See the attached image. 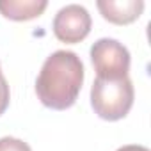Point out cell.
<instances>
[{
    "instance_id": "obj_1",
    "label": "cell",
    "mask_w": 151,
    "mask_h": 151,
    "mask_svg": "<svg viewBox=\"0 0 151 151\" xmlns=\"http://www.w3.org/2000/svg\"><path fill=\"white\" fill-rule=\"evenodd\" d=\"M84 84V64L69 50H57L41 66L36 80L39 101L52 110H66L75 105Z\"/></svg>"
},
{
    "instance_id": "obj_2",
    "label": "cell",
    "mask_w": 151,
    "mask_h": 151,
    "mask_svg": "<svg viewBox=\"0 0 151 151\" xmlns=\"http://www.w3.org/2000/svg\"><path fill=\"white\" fill-rule=\"evenodd\" d=\"M135 91L128 77L117 80L96 78L91 87V105L98 117L105 121H119L126 117L133 105Z\"/></svg>"
},
{
    "instance_id": "obj_3",
    "label": "cell",
    "mask_w": 151,
    "mask_h": 151,
    "mask_svg": "<svg viewBox=\"0 0 151 151\" xmlns=\"http://www.w3.org/2000/svg\"><path fill=\"white\" fill-rule=\"evenodd\" d=\"M91 60L96 71V78L117 80L128 77L130 52L128 48L112 37H101L91 46Z\"/></svg>"
},
{
    "instance_id": "obj_4",
    "label": "cell",
    "mask_w": 151,
    "mask_h": 151,
    "mask_svg": "<svg viewBox=\"0 0 151 151\" xmlns=\"http://www.w3.org/2000/svg\"><path fill=\"white\" fill-rule=\"evenodd\" d=\"M91 14L89 11L80 6V4H69L64 6L62 9L57 11L55 18H53V34L59 41L68 43V45H75L84 41L89 32H91Z\"/></svg>"
},
{
    "instance_id": "obj_5",
    "label": "cell",
    "mask_w": 151,
    "mask_h": 151,
    "mask_svg": "<svg viewBox=\"0 0 151 151\" xmlns=\"http://www.w3.org/2000/svg\"><path fill=\"white\" fill-rule=\"evenodd\" d=\"M98 11L101 16L114 25L133 23L144 11L142 0H98Z\"/></svg>"
},
{
    "instance_id": "obj_6",
    "label": "cell",
    "mask_w": 151,
    "mask_h": 151,
    "mask_svg": "<svg viewBox=\"0 0 151 151\" xmlns=\"http://www.w3.org/2000/svg\"><path fill=\"white\" fill-rule=\"evenodd\" d=\"M46 0H0V13L13 22H27L43 14Z\"/></svg>"
},
{
    "instance_id": "obj_7",
    "label": "cell",
    "mask_w": 151,
    "mask_h": 151,
    "mask_svg": "<svg viewBox=\"0 0 151 151\" xmlns=\"http://www.w3.org/2000/svg\"><path fill=\"white\" fill-rule=\"evenodd\" d=\"M0 151H32L27 142L16 137H2L0 139Z\"/></svg>"
},
{
    "instance_id": "obj_8",
    "label": "cell",
    "mask_w": 151,
    "mask_h": 151,
    "mask_svg": "<svg viewBox=\"0 0 151 151\" xmlns=\"http://www.w3.org/2000/svg\"><path fill=\"white\" fill-rule=\"evenodd\" d=\"M9 100H11V93H9V86H7V80L2 77L0 78V116H2L7 107H9Z\"/></svg>"
},
{
    "instance_id": "obj_9",
    "label": "cell",
    "mask_w": 151,
    "mask_h": 151,
    "mask_svg": "<svg viewBox=\"0 0 151 151\" xmlns=\"http://www.w3.org/2000/svg\"><path fill=\"white\" fill-rule=\"evenodd\" d=\"M116 151H149L146 146H139V144H128V146H121Z\"/></svg>"
},
{
    "instance_id": "obj_10",
    "label": "cell",
    "mask_w": 151,
    "mask_h": 151,
    "mask_svg": "<svg viewBox=\"0 0 151 151\" xmlns=\"http://www.w3.org/2000/svg\"><path fill=\"white\" fill-rule=\"evenodd\" d=\"M2 77H4V75H2V69H0V78H2Z\"/></svg>"
}]
</instances>
